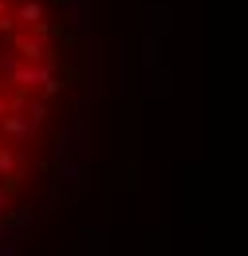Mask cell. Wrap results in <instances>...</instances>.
I'll return each mask as SVG.
<instances>
[{
	"label": "cell",
	"instance_id": "obj_1",
	"mask_svg": "<svg viewBox=\"0 0 248 256\" xmlns=\"http://www.w3.org/2000/svg\"><path fill=\"white\" fill-rule=\"evenodd\" d=\"M12 44H16V52H20L24 60H32V64H40V60L48 56V28L40 24V32H36V36H16Z\"/></svg>",
	"mask_w": 248,
	"mask_h": 256
},
{
	"label": "cell",
	"instance_id": "obj_2",
	"mask_svg": "<svg viewBox=\"0 0 248 256\" xmlns=\"http://www.w3.org/2000/svg\"><path fill=\"white\" fill-rule=\"evenodd\" d=\"M20 170H24V166H20V158H16L12 150H0V174H4V178H8V174L20 178Z\"/></svg>",
	"mask_w": 248,
	"mask_h": 256
},
{
	"label": "cell",
	"instance_id": "obj_3",
	"mask_svg": "<svg viewBox=\"0 0 248 256\" xmlns=\"http://www.w3.org/2000/svg\"><path fill=\"white\" fill-rule=\"evenodd\" d=\"M4 130H8L12 138H24V134H28V122L20 118V110H12V114L4 118Z\"/></svg>",
	"mask_w": 248,
	"mask_h": 256
},
{
	"label": "cell",
	"instance_id": "obj_4",
	"mask_svg": "<svg viewBox=\"0 0 248 256\" xmlns=\"http://www.w3.org/2000/svg\"><path fill=\"white\" fill-rule=\"evenodd\" d=\"M40 16H44V8H40L36 0H28V4L20 8V20H24V24H36V28H40Z\"/></svg>",
	"mask_w": 248,
	"mask_h": 256
},
{
	"label": "cell",
	"instance_id": "obj_5",
	"mask_svg": "<svg viewBox=\"0 0 248 256\" xmlns=\"http://www.w3.org/2000/svg\"><path fill=\"white\" fill-rule=\"evenodd\" d=\"M44 118H48V106L36 102V106H32V122H44Z\"/></svg>",
	"mask_w": 248,
	"mask_h": 256
},
{
	"label": "cell",
	"instance_id": "obj_6",
	"mask_svg": "<svg viewBox=\"0 0 248 256\" xmlns=\"http://www.w3.org/2000/svg\"><path fill=\"white\" fill-rule=\"evenodd\" d=\"M0 205H4V190H0Z\"/></svg>",
	"mask_w": 248,
	"mask_h": 256
},
{
	"label": "cell",
	"instance_id": "obj_7",
	"mask_svg": "<svg viewBox=\"0 0 248 256\" xmlns=\"http://www.w3.org/2000/svg\"><path fill=\"white\" fill-rule=\"evenodd\" d=\"M0 12H4V0H0Z\"/></svg>",
	"mask_w": 248,
	"mask_h": 256
}]
</instances>
